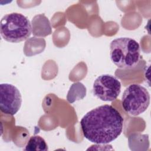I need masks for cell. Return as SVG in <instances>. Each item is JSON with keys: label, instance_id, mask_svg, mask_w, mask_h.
<instances>
[{"label": "cell", "instance_id": "1", "mask_svg": "<svg viewBox=\"0 0 151 151\" xmlns=\"http://www.w3.org/2000/svg\"><path fill=\"white\" fill-rule=\"evenodd\" d=\"M124 120L118 110L111 105L98 106L81 119L80 126L86 139L96 144H108L122 133Z\"/></svg>", "mask_w": 151, "mask_h": 151}, {"label": "cell", "instance_id": "2", "mask_svg": "<svg viewBox=\"0 0 151 151\" xmlns=\"http://www.w3.org/2000/svg\"><path fill=\"white\" fill-rule=\"evenodd\" d=\"M110 56L112 62L118 68H132L138 64L140 60V45L129 37L114 39L110 45Z\"/></svg>", "mask_w": 151, "mask_h": 151}, {"label": "cell", "instance_id": "3", "mask_svg": "<svg viewBox=\"0 0 151 151\" xmlns=\"http://www.w3.org/2000/svg\"><path fill=\"white\" fill-rule=\"evenodd\" d=\"M0 32L4 40L12 43L20 42L30 37L31 24L29 20L21 13L8 14L1 20Z\"/></svg>", "mask_w": 151, "mask_h": 151}, {"label": "cell", "instance_id": "4", "mask_svg": "<svg viewBox=\"0 0 151 151\" xmlns=\"http://www.w3.org/2000/svg\"><path fill=\"white\" fill-rule=\"evenodd\" d=\"M150 104V94L148 90L138 84H132L124 90L122 104L129 114L138 116L145 112Z\"/></svg>", "mask_w": 151, "mask_h": 151}, {"label": "cell", "instance_id": "5", "mask_svg": "<svg viewBox=\"0 0 151 151\" xmlns=\"http://www.w3.org/2000/svg\"><path fill=\"white\" fill-rule=\"evenodd\" d=\"M121 91V83L114 76L103 74L94 81L93 86V94L104 101H113Z\"/></svg>", "mask_w": 151, "mask_h": 151}, {"label": "cell", "instance_id": "6", "mask_svg": "<svg viewBox=\"0 0 151 151\" xmlns=\"http://www.w3.org/2000/svg\"><path fill=\"white\" fill-rule=\"evenodd\" d=\"M22 96L19 90L8 83L0 84V109L8 115H15L20 109Z\"/></svg>", "mask_w": 151, "mask_h": 151}, {"label": "cell", "instance_id": "7", "mask_svg": "<svg viewBox=\"0 0 151 151\" xmlns=\"http://www.w3.org/2000/svg\"><path fill=\"white\" fill-rule=\"evenodd\" d=\"M47 17L44 15L40 14L34 17L32 21V32L35 36H46L45 32L43 29L46 31V32L49 35L51 33V27L50 22L48 18L44 22V20Z\"/></svg>", "mask_w": 151, "mask_h": 151}, {"label": "cell", "instance_id": "8", "mask_svg": "<svg viewBox=\"0 0 151 151\" xmlns=\"http://www.w3.org/2000/svg\"><path fill=\"white\" fill-rule=\"evenodd\" d=\"M24 150L39 151L48 150V146L45 140L41 136L35 135L31 136L28 141Z\"/></svg>", "mask_w": 151, "mask_h": 151}, {"label": "cell", "instance_id": "9", "mask_svg": "<svg viewBox=\"0 0 151 151\" xmlns=\"http://www.w3.org/2000/svg\"><path fill=\"white\" fill-rule=\"evenodd\" d=\"M81 83H75L71 86L67 94V100L70 103H73L76 100L82 99L84 97L86 94V88L83 85L79 90L78 93V89L79 88Z\"/></svg>", "mask_w": 151, "mask_h": 151}]
</instances>
